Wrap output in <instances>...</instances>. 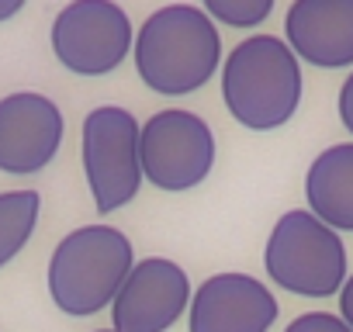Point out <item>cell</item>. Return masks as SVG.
I'll return each mask as SVG.
<instances>
[{
  "label": "cell",
  "mask_w": 353,
  "mask_h": 332,
  "mask_svg": "<svg viewBox=\"0 0 353 332\" xmlns=\"http://www.w3.org/2000/svg\"><path fill=\"white\" fill-rule=\"evenodd\" d=\"M111 332H114V329H111Z\"/></svg>",
  "instance_id": "cell-19"
},
{
  "label": "cell",
  "mask_w": 353,
  "mask_h": 332,
  "mask_svg": "<svg viewBox=\"0 0 353 332\" xmlns=\"http://www.w3.org/2000/svg\"><path fill=\"white\" fill-rule=\"evenodd\" d=\"M339 318L353 329V277H346V284L339 291Z\"/></svg>",
  "instance_id": "cell-17"
},
{
  "label": "cell",
  "mask_w": 353,
  "mask_h": 332,
  "mask_svg": "<svg viewBox=\"0 0 353 332\" xmlns=\"http://www.w3.org/2000/svg\"><path fill=\"white\" fill-rule=\"evenodd\" d=\"M308 211L336 232H353V142L329 145L305 177Z\"/></svg>",
  "instance_id": "cell-12"
},
{
  "label": "cell",
  "mask_w": 353,
  "mask_h": 332,
  "mask_svg": "<svg viewBox=\"0 0 353 332\" xmlns=\"http://www.w3.org/2000/svg\"><path fill=\"white\" fill-rule=\"evenodd\" d=\"M284 332H353L339 315H329V311H308L301 318H294Z\"/></svg>",
  "instance_id": "cell-15"
},
{
  "label": "cell",
  "mask_w": 353,
  "mask_h": 332,
  "mask_svg": "<svg viewBox=\"0 0 353 332\" xmlns=\"http://www.w3.org/2000/svg\"><path fill=\"white\" fill-rule=\"evenodd\" d=\"M222 97L239 125L253 132L281 128L301 104L298 56L274 35L246 39L225 59Z\"/></svg>",
  "instance_id": "cell-2"
},
{
  "label": "cell",
  "mask_w": 353,
  "mask_h": 332,
  "mask_svg": "<svg viewBox=\"0 0 353 332\" xmlns=\"http://www.w3.org/2000/svg\"><path fill=\"white\" fill-rule=\"evenodd\" d=\"M132 49L128 14L111 0H73L52 25V52L80 76H101L121 66Z\"/></svg>",
  "instance_id": "cell-7"
},
{
  "label": "cell",
  "mask_w": 353,
  "mask_h": 332,
  "mask_svg": "<svg viewBox=\"0 0 353 332\" xmlns=\"http://www.w3.org/2000/svg\"><path fill=\"white\" fill-rule=\"evenodd\" d=\"M274 318V294L246 273H215L191 301V332H267Z\"/></svg>",
  "instance_id": "cell-10"
},
{
  "label": "cell",
  "mask_w": 353,
  "mask_h": 332,
  "mask_svg": "<svg viewBox=\"0 0 353 332\" xmlns=\"http://www.w3.org/2000/svg\"><path fill=\"white\" fill-rule=\"evenodd\" d=\"M63 142V114L42 94H11L0 101V170L39 174Z\"/></svg>",
  "instance_id": "cell-9"
},
{
  "label": "cell",
  "mask_w": 353,
  "mask_h": 332,
  "mask_svg": "<svg viewBox=\"0 0 353 332\" xmlns=\"http://www.w3.org/2000/svg\"><path fill=\"white\" fill-rule=\"evenodd\" d=\"M139 159L142 177L159 191H191L212 174V128L191 111H159L142 125Z\"/></svg>",
  "instance_id": "cell-6"
},
{
  "label": "cell",
  "mask_w": 353,
  "mask_h": 332,
  "mask_svg": "<svg viewBox=\"0 0 353 332\" xmlns=\"http://www.w3.org/2000/svg\"><path fill=\"white\" fill-rule=\"evenodd\" d=\"M132 242L111 225L70 232L49 260V294L66 315H94L111 304L132 273Z\"/></svg>",
  "instance_id": "cell-3"
},
{
  "label": "cell",
  "mask_w": 353,
  "mask_h": 332,
  "mask_svg": "<svg viewBox=\"0 0 353 332\" xmlns=\"http://www.w3.org/2000/svg\"><path fill=\"white\" fill-rule=\"evenodd\" d=\"M270 11H274L270 0H208L205 4L208 18H219V21L232 25V28H253Z\"/></svg>",
  "instance_id": "cell-14"
},
{
  "label": "cell",
  "mask_w": 353,
  "mask_h": 332,
  "mask_svg": "<svg viewBox=\"0 0 353 332\" xmlns=\"http://www.w3.org/2000/svg\"><path fill=\"white\" fill-rule=\"evenodd\" d=\"M39 194L35 191H11L0 194V267L11 263L35 232L39 222Z\"/></svg>",
  "instance_id": "cell-13"
},
{
  "label": "cell",
  "mask_w": 353,
  "mask_h": 332,
  "mask_svg": "<svg viewBox=\"0 0 353 332\" xmlns=\"http://www.w3.org/2000/svg\"><path fill=\"white\" fill-rule=\"evenodd\" d=\"M142 128L125 107H97L83 121V170L101 215L125 208L142 184Z\"/></svg>",
  "instance_id": "cell-5"
},
{
  "label": "cell",
  "mask_w": 353,
  "mask_h": 332,
  "mask_svg": "<svg viewBox=\"0 0 353 332\" xmlns=\"http://www.w3.org/2000/svg\"><path fill=\"white\" fill-rule=\"evenodd\" d=\"M21 11V0H0V21H8Z\"/></svg>",
  "instance_id": "cell-18"
},
{
  "label": "cell",
  "mask_w": 353,
  "mask_h": 332,
  "mask_svg": "<svg viewBox=\"0 0 353 332\" xmlns=\"http://www.w3.org/2000/svg\"><path fill=\"white\" fill-rule=\"evenodd\" d=\"M267 273L291 294L329 298L346 284V246L312 211H288L267 239Z\"/></svg>",
  "instance_id": "cell-4"
},
{
  "label": "cell",
  "mask_w": 353,
  "mask_h": 332,
  "mask_svg": "<svg viewBox=\"0 0 353 332\" xmlns=\"http://www.w3.org/2000/svg\"><path fill=\"white\" fill-rule=\"evenodd\" d=\"M191 304L188 273L173 260L152 256L132 267L128 280L121 284L111 322L114 332H166Z\"/></svg>",
  "instance_id": "cell-8"
},
{
  "label": "cell",
  "mask_w": 353,
  "mask_h": 332,
  "mask_svg": "<svg viewBox=\"0 0 353 332\" xmlns=\"http://www.w3.org/2000/svg\"><path fill=\"white\" fill-rule=\"evenodd\" d=\"M222 59L219 28L205 8L173 4L156 11L135 39V70L156 94H191L212 80Z\"/></svg>",
  "instance_id": "cell-1"
},
{
  "label": "cell",
  "mask_w": 353,
  "mask_h": 332,
  "mask_svg": "<svg viewBox=\"0 0 353 332\" xmlns=\"http://www.w3.org/2000/svg\"><path fill=\"white\" fill-rule=\"evenodd\" d=\"M339 121H343V128L353 135V73L346 76V83H343V90H339Z\"/></svg>",
  "instance_id": "cell-16"
},
{
  "label": "cell",
  "mask_w": 353,
  "mask_h": 332,
  "mask_svg": "<svg viewBox=\"0 0 353 332\" xmlns=\"http://www.w3.org/2000/svg\"><path fill=\"white\" fill-rule=\"evenodd\" d=\"M288 45L312 66H353V0H294L288 18Z\"/></svg>",
  "instance_id": "cell-11"
}]
</instances>
